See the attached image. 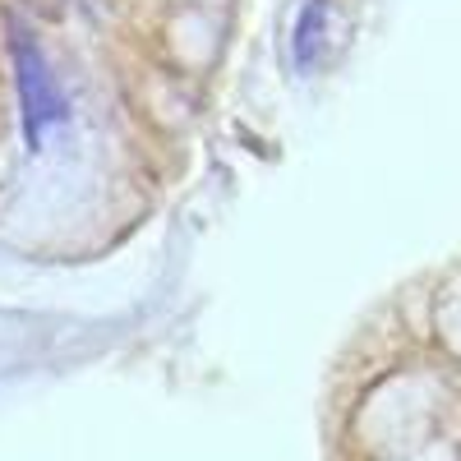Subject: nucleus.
Wrapping results in <instances>:
<instances>
[{
    "mask_svg": "<svg viewBox=\"0 0 461 461\" xmlns=\"http://www.w3.org/2000/svg\"><path fill=\"white\" fill-rule=\"evenodd\" d=\"M10 56H14V88H19V111H23V134L32 148H42L47 130L65 121V97L51 79L47 56L37 51L32 32L10 23Z\"/></svg>",
    "mask_w": 461,
    "mask_h": 461,
    "instance_id": "1",
    "label": "nucleus"
},
{
    "mask_svg": "<svg viewBox=\"0 0 461 461\" xmlns=\"http://www.w3.org/2000/svg\"><path fill=\"white\" fill-rule=\"evenodd\" d=\"M23 5H28L32 14H42V19H60V14L69 10V0H23Z\"/></svg>",
    "mask_w": 461,
    "mask_h": 461,
    "instance_id": "2",
    "label": "nucleus"
}]
</instances>
